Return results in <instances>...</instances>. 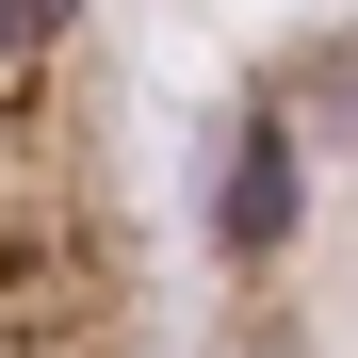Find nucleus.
<instances>
[{
	"instance_id": "nucleus-1",
	"label": "nucleus",
	"mask_w": 358,
	"mask_h": 358,
	"mask_svg": "<svg viewBox=\"0 0 358 358\" xmlns=\"http://www.w3.org/2000/svg\"><path fill=\"white\" fill-rule=\"evenodd\" d=\"M0 358H147V212L98 0H0Z\"/></svg>"
}]
</instances>
